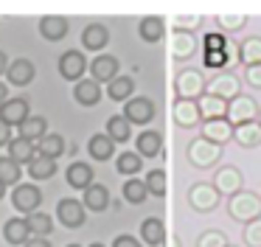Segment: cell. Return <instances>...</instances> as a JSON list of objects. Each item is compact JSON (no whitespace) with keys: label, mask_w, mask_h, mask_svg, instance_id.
Segmentation results:
<instances>
[{"label":"cell","mask_w":261,"mask_h":247,"mask_svg":"<svg viewBox=\"0 0 261 247\" xmlns=\"http://www.w3.org/2000/svg\"><path fill=\"white\" fill-rule=\"evenodd\" d=\"M222 146L219 143H211V140H205L202 135L199 138H194L191 143L186 146V160L191 163L194 168H214L216 163L222 160Z\"/></svg>","instance_id":"obj_3"},{"label":"cell","mask_w":261,"mask_h":247,"mask_svg":"<svg viewBox=\"0 0 261 247\" xmlns=\"http://www.w3.org/2000/svg\"><path fill=\"white\" fill-rule=\"evenodd\" d=\"M17 129H20V138L31 140V143H40V140L48 135V121L42 115H31L29 121H25L23 127H17Z\"/></svg>","instance_id":"obj_33"},{"label":"cell","mask_w":261,"mask_h":247,"mask_svg":"<svg viewBox=\"0 0 261 247\" xmlns=\"http://www.w3.org/2000/svg\"><path fill=\"white\" fill-rule=\"evenodd\" d=\"M3 239H6V244H12V247H23L25 241L31 239V230H29L25 216H23V219L12 216L6 225H3Z\"/></svg>","instance_id":"obj_23"},{"label":"cell","mask_w":261,"mask_h":247,"mask_svg":"<svg viewBox=\"0 0 261 247\" xmlns=\"http://www.w3.org/2000/svg\"><path fill=\"white\" fill-rule=\"evenodd\" d=\"M199 51V42L194 34H186V31H174L171 34V42H169V54L174 62H188L194 59Z\"/></svg>","instance_id":"obj_12"},{"label":"cell","mask_w":261,"mask_h":247,"mask_svg":"<svg viewBox=\"0 0 261 247\" xmlns=\"http://www.w3.org/2000/svg\"><path fill=\"white\" fill-rule=\"evenodd\" d=\"M82 202H85V208H87V211H104V208L110 205V191H107V185L93 183L90 188L85 191Z\"/></svg>","instance_id":"obj_31"},{"label":"cell","mask_w":261,"mask_h":247,"mask_svg":"<svg viewBox=\"0 0 261 247\" xmlns=\"http://www.w3.org/2000/svg\"><path fill=\"white\" fill-rule=\"evenodd\" d=\"M68 20L65 17H59V14H45L40 20V34H42V39H48V42H59V39H65L68 37Z\"/></svg>","instance_id":"obj_22"},{"label":"cell","mask_w":261,"mask_h":247,"mask_svg":"<svg viewBox=\"0 0 261 247\" xmlns=\"http://www.w3.org/2000/svg\"><path fill=\"white\" fill-rule=\"evenodd\" d=\"M65 149H68V143H65V138L59 132H48L45 138L37 143V155H45V157H51V160L62 157Z\"/></svg>","instance_id":"obj_32"},{"label":"cell","mask_w":261,"mask_h":247,"mask_svg":"<svg viewBox=\"0 0 261 247\" xmlns=\"http://www.w3.org/2000/svg\"><path fill=\"white\" fill-rule=\"evenodd\" d=\"M202 22H205L202 14H174V17H171L174 31H186V34H194Z\"/></svg>","instance_id":"obj_42"},{"label":"cell","mask_w":261,"mask_h":247,"mask_svg":"<svg viewBox=\"0 0 261 247\" xmlns=\"http://www.w3.org/2000/svg\"><path fill=\"white\" fill-rule=\"evenodd\" d=\"M186 200H188V205H191L197 213H211V211L219 208L222 194L216 191L214 183H194L191 188H188Z\"/></svg>","instance_id":"obj_4"},{"label":"cell","mask_w":261,"mask_h":247,"mask_svg":"<svg viewBox=\"0 0 261 247\" xmlns=\"http://www.w3.org/2000/svg\"><path fill=\"white\" fill-rule=\"evenodd\" d=\"M208 95H216L230 104L233 98L242 95V79L236 73H216L214 79H208Z\"/></svg>","instance_id":"obj_7"},{"label":"cell","mask_w":261,"mask_h":247,"mask_svg":"<svg viewBox=\"0 0 261 247\" xmlns=\"http://www.w3.org/2000/svg\"><path fill=\"white\" fill-rule=\"evenodd\" d=\"M73 98L82 107H96L101 101V84L96 79H82V82L73 84Z\"/></svg>","instance_id":"obj_21"},{"label":"cell","mask_w":261,"mask_h":247,"mask_svg":"<svg viewBox=\"0 0 261 247\" xmlns=\"http://www.w3.org/2000/svg\"><path fill=\"white\" fill-rule=\"evenodd\" d=\"M132 93H135V79H129V76H118V79H113V82L107 84V98L110 101L126 104V101L132 98Z\"/></svg>","instance_id":"obj_28"},{"label":"cell","mask_w":261,"mask_h":247,"mask_svg":"<svg viewBox=\"0 0 261 247\" xmlns=\"http://www.w3.org/2000/svg\"><path fill=\"white\" fill-rule=\"evenodd\" d=\"M110 42V28L104 26V22H90V26L82 31V45H85V51H104Z\"/></svg>","instance_id":"obj_20"},{"label":"cell","mask_w":261,"mask_h":247,"mask_svg":"<svg viewBox=\"0 0 261 247\" xmlns=\"http://www.w3.org/2000/svg\"><path fill=\"white\" fill-rule=\"evenodd\" d=\"M174 124L180 129H194V127H202V112H199V101H174Z\"/></svg>","instance_id":"obj_14"},{"label":"cell","mask_w":261,"mask_h":247,"mask_svg":"<svg viewBox=\"0 0 261 247\" xmlns=\"http://www.w3.org/2000/svg\"><path fill=\"white\" fill-rule=\"evenodd\" d=\"M23 247H51V241H48L45 236H31V239L25 241Z\"/></svg>","instance_id":"obj_50"},{"label":"cell","mask_w":261,"mask_h":247,"mask_svg":"<svg viewBox=\"0 0 261 247\" xmlns=\"http://www.w3.org/2000/svg\"><path fill=\"white\" fill-rule=\"evenodd\" d=\"M135 152L141 157H160L163 155V135L158 129H143L135 138Z\"/></svg>","instance_id":"obj_19"},{"label":"cell","mask_w":261,"mask_h":247,"mask_svg":"<svg viewBox=\"0 0 261 247\" xmlns=\"http://www.w3.org/2000/svg\"><path fill=\"white\" fill-rule=\"evenodd\" d=\"M118 70H121V62L110 54L96 56V59L90 62V79H96L98 84H104V82L110 84L113 79H118Z\"/></svg>","instance_id":"obj_16"},{"label":"cell","mask_w":261,"mask_h":247,"mask_svg":"<svg viewBox=\"0 0 261 247\" xmlns=\"http://www.w3.org/2000/svg\"><path fill=\"white\" fill-rule=\"evenodd\" d=\"M141 168H143V157L138 155V152H121V155L115 157V171L124 174L126 180L135 177Z\"/></svg>","instance_id":"obj_34"},{"label":"cell","mask_w":261,"mask_h":247,"mask_svg":"<svg viewBox=\"0 0 261 247\" xmlns=\"http://www.w3.org/2000/svg\"><path fill=\"white\" fill-rule=\"evenodd\" d=\"M85 70H87V59L82 51H65L59 56V76L68 79V82H82L85 79Z\"/></svg>","instance_id":"obj_11"},{"label":"cell","mask_w":261,"mask_h":247,"mask_svg":"<svg viewBox=\"0 0 261 247\" xmlns=\"http://www.w3.org/2000/svg\"><path fill=\"white\" fill-rule=\"evenodd\" d=\"M90 247H104V244H101V241H93V244H90Z\"/></svg>","instance_id":"obj_56"},{"label":"cell","mask_w":261,"mask_h":247,"mask_svg":"<svg viewBox=\"0 0 261 247\" xmlns=\"http://www.w3.org/2000/svg\"><path fill=\"white\" fill-rule=\"evenodd\" d=\"M3 196H6V185L0 183V200H3Z\"/></svg>","instance_id":"obj_55"},{"label":"cell","mask_w":261,"mask_h":247,"mask_svg":"<svg viewBox=\"0 0 261 247\" xmlns=\"http://www.w3.org/2000/svg\"><path fill=\"white\" fill-rule=\"evenodd\" d=\"M34 76H37V67H34V62L25 59V56H17V59L9 65V70H6L9 84H14V87H25V84H31Z\"/></svg>","instance_id":"obj_17"},{"label":"cell","mask_w":261,"mask_h":247,"mask_svg":"<svg viewBox=\"0 0 261 247\" xmlns=\"http://www.w3.org/2000/svg\"><path fill=\"white\" fill-rule=\"evenodd\" d=\"M121 194H124V200L129 202V205H141V202H146L149 188H146V183H143V180L129 177V180L124 183V188H121Z\"/></svg>","instance_id":"obj_36"},{"label":"cell","mask_w":261,"mask_h":247,"mask_svg":"<svg viewBox=\"0 0 261 247\" xmlns=\"http://www.w3.org/2000/svg\"><path fill=\"white\" fill-rule=\"evenodd\" d=\"M25 222H29V230L31 236H48L54 230V219L42 211H34V213H25Z\"/></svg>","instance_id":"obj_41"},{"label":"cell","mask_w":261,"mask_h":247,"mask_svg":"<svg viewBox=\"0 0 261 247\" xmlns=\"http://www.w3.org/2000/svg\"><path fill=\"white\" fill-rule=\"evenodd\" d=\"M9 149V157H12L14 163H20V166H23V163H31L37 157V143H31V140H25V138H12V143L6 146Z\"/></svg>","instance_id":"obj_27"},{"label":"cell","mask_w":261,"mask_h":247,"mask_svg":"<svg viewBox=\"0 0 261 247\" xmlns=\"http://www.w3.org/2000/svg\"><path fill=\"white\" fill-rule=\"evenodd\" d=\"M87 152H90L93 160H110L115 155V140L107 132H98L87 140Z\"/></svg>","instance_id":"obj_25"},{"label":"cell","mask_w":261,"mask_h":247,"mask_svg":"<svg viewBox=\"0 0 261 247\" xmlns=\"http://www.w3.org/2000/svg\"><path fill=\"white\" fill-rule=\"evenodd\" d=\"M233 140H236L239 146H244V149H255V146H261V124L258 121H250V124L236 127Z\"/></svg>","instance_id":"obj_30"},{"label":"cell","mask_w":261,"mask_h":247,"mask_svg":"<svg viewBox=\"0 0 261 247\" xmlns=\"http://www.w3.org/2000/svg\"><path fill=\"white\" fill-rule=\"evenodd\" d=\"M143 183H146V188L152 196H166V171L163 168H152Z\"/></svg>","instance_id":"obj_43"},{"label":"cell","mask_w":261,"mask_h":247,"mask_svg":"<svg viewBox=\"0 0 261 247\" xmlns=\"http://www.w3.org/2000/svg\"><path fill=\"white\" fill-rule=\"evenodd\" d=\"M244 82H247L250 87L261 90V65H250V67H244Z\"/></svg>","instance_id":"obj_47"},{"label":"cell","mask_w":261,"mask_h":247,"mask_svg":"<svg viewBox=\"0 0 261 247\" xmlns=\"http://www.w3.org/2000/svg\"><path fill=\"white\" fill-rule=\"evenodd\" d=\"M208 93V79L197 67H182L174 79V95L180 101H199Z\"/></svg>","instance_id":"obj_2"},{"label":"cell","mask_w":261,"mask_h":247,"mask_svg":"<svg viewBox=\"0 0 261 247\" xmlns=\"http://www.w3.org/2000/svg\"><path fill=\"white\" fill-rule=\"evenodd\" d=\"M20 177H23L20 163H14L9 155L0 157V183L3 185H20Z\"/></svg>","instance_id":"obj_40"},{"label":"cell","mask_w":261,"mask_h":247,"mask_svg":"<svg viewBox=\"0 0 261 247\" xmlns=\"http://www.w3.org/2000/svg\"><path fill=\"white\" fill-rule=\"evenodd\" d=\"M222 45H225V39L222 37H208V51H222Z\"/></svg>","instance_id":"obj_51"},{"label":"cell","mask_w":261,"mask_h":247,"mask_svg":"<svg viewBox=\"0 0 261 247\" xmlns=\"http://www.w3.org/2000/svg\"><path fill=\"white\" fill-rule=\"evenodd\" d=\"M239 59L244 62V67L261 65V37H244L239 45Z\"/></svg>","instance_id":"obj_35"},{"label":"cell","mask_w":261,"mask_h":247,"mask_svg":"<svg viewBox=\"0 0 261 247\" xmlns=\"http://www.w3.org/2000/svg\"><path fill=\"white\" fill-rule=\"evenodd\" d=\"M258 124H261V112H258Z\"/></svg>","instance_id":"obj_58"},{"label":"cell","mask_w":261,"mask_h":247,"mask_svg":"<svg viewBox=\"0 0 261 247\" xmlns=\"http://www.w3.org/2000/svg\"><path fill=\"white\" fill-rule=\"evenodd\" d=\"M107 135L115 140V143H126L132 138V124L126 121L124 115H113L107 121Z\"/></svg>","instance_id":"obj_38"},{"label":"cell","mask_w":261,"mask_h":247,"mask_svg":"<svg viewBox=\"0 0 261 247\" xmlns=\"http://www.w3.org/2000/svg\"><path fill=\"white\" fill-rule=\"evenodd\" d=\"M65 180H68L70 188L76 191H87L93 183H96V168L85 160H73L68 168H65Z\"/></svg>","instance_id":"obj_13"},{"label":"cell","mask_w":261,"mask_h":247,"mask_svg":"<svg viewBox=\"0 0 261 247\" xmlns=\"http://www.w3.org/2000/svg\"><path fill=\"white\" fill-rule=\"evenodd\" d=\"M68 247H82V244H68Z\"/></svg>","instance_id":"obj_57"},{"label":"cell","mask_w":261,"mask_h":247,"mask_svg":"<svg viewBox=\"0 0 261 247\" xmlns=\"http://www.w3.org/2000/svg\"><path fill=\"white\" fill-rule=\"evenodd\" d=\"M205 65L219 70V67L227 65V54H225V51H205Z\"/></svg>","instance_id":"obj_46"},{"label":"cell","mask_w":261,"mask_h":247,"mask_svg":"<svg viewBox=\"0 0 261 247\" xmlns=\"http://www.w3.org/2000/svg\"><path fill=\"white\" fill-rule=\"evenodd\" d=\"M227 247H239V244H227Z\"/></svg>","instance_id":"obj_59"},{"label":"cell","mask_w":261,"mask_h":247,"mask_svg":"<svg viewBox=\"0 0 261 247\" xmlns=\"http://www.w3.org/2000/svg\"><path fill=\"white\" fill-rule=\"evenodd\" d=\"M113 247H143V244L135 239V236L121 233V236H115V239H113Z\"/></svg>","instance_id":"obj_48"},{"label":"cell","mask_w":261,"mask_h":247,"mask_svg":"<svg viewBox=\"0 0 261 247\" xmlns=\"http://www.w3.org/2000/svg\"><path fill=\"white\" fill-rule=\"evenodd\" d=\"M29 174H31V180H51L57 174V160H51L45 155H37L29 163Z\"/></svg>","instance_id":"obj_37"},{"label":"cell","mask_w":261,"mask_h":247,"mask_svg":"<svg viewBox=\"0 0 261 247\" xmlns=\"http://www.w3.org/2000/svg\"><path fill=\"white\" fill-rule=\"evenodd\" d=\"M171 247H182V241H180V236H174V233H171Z\"/></svg>","instance_id":"obj_54"},{"label":"cell","mask_w":261,"mask_h":247,"mask_svg":"<svg viewBox=\"0 0 261 247\" xmlns=\"http://www.w3.org/2000/svg\"><path fill=\"white\" fill-rule=\"evenodd\" d=\"M227 213L239 225H250L255 219H261V194H255V191H239V194H233L227 200Z\"/></svg>","instance_id":"obj_1"},{"label":"cell","mask_w":261,"mask_h":247,"mask_svg":"<svg viewBox=\"0 0 261 247\" xmlns=\"http://www.w3.org/2000/svg\"><path fill=\"white\" fill-rule=\"evenodd\" d=\"M199 135H202L205 140H211V143L225 146L227 140H233V135H236V127H233L227 118H216V121H202V127H199Z\"/></svg>","instance_id":"obj_15"},{"label":"cell","mask_w":261,"mask_h":247,"mask_svg":"<svg viewBox=\"0 0 261 247\" xmlns=\"http://www.w3.org/2000/svg\"><path fill=\"white\" fill-rule=\"evenodd\" d=\"M214 185H216L219 194H227V196L244 191L242 168H239V166H219V168H216V174H214Z\"/></svg>","instance_id":"obj_9"},{"label":"cell","mask_w":261,"mask_h":247,"mask_svg":"<svg viewBox=\"0 0 261 247\" xmlns=\"http://www.w3.org/2000/svg\"><path fill=\"white\" fill-rule=\"evenodd\" d=\"M227 101L216 98V95H208L205 93L199 98V112H202V121H216V118H227Z\"/></svg>","instance_id":"obj_29"},{"label":"cell","mask_w":261,"mask_h":247,"mask_svg":"<svg viewBox=\"0 0 261 247\" xmlns=\"http://www.w3.org/2000/svg\"><path fill=\"white\" fill-rule=\"evenodd\" d=\"M154 101L146 98V95H135V98H129L124 104V112L121 115L126 118L129 124H135V127H146V124L154 121Z\"/></svg>","instance_id":"obj_8"},{"label":"cell","mask_w":261,"mask_h":247,"mask_svg":"<svg viewBox=\"0 0 261 247\" xmlns=\"http://www.w3.org/2000/svg\"><path fill=\"white\" fill-rule=\"evenodd\" d=\"M9 65H12V62H9V56L3 54V51H0V76H6V70H9Z\"/></svg>","instance_id":"obj_52"},{"label":"cell","mask_w":261,"mask_h":247,"mask_svg":"<svg viewBox=\"0 0 261 247\" xmlns=\"http://www.w3.org/2000/svg\"><path fill=\"white\" fill-rule=\"evenodd\" d=\"M166 225H163V219L160 216H149V219H143L141 222V239H143V244H149V247H160L166 241Z\"/></svg>","instance_id":"obj_24"},{"label":"cell","mask_w":261,"mask_h":247,"mask_svg":"<svg viewBox=\"0 0 261 247\" xmlns=\"http://www.w3.org/2000/svg\"><path fill=\"white\" fill-rule=\"evenodd\" d=\"M216 26L225 34H236L247 26V14H244V11H222V14L216 17Z\"/></svg>","instance_id":"obj_39"},{"label":"cell","mask_w":261,"mask_h":247,"mask_svg":"<svg viewBox=\"0 0 261 247\" xmlns=\"http://www.w3.org/2000/svg\"><path fill=\"white\" fill-rule=\"evenodd\" d=\"M138 34H141L143 42H160L163 34H166V20H163V17H158V14L143 17L141 26H138Z\"/></svg>","instance_id":"obj_26"},{"label":"cell","mask_w":261,"mask_h":247,"mask_svg":"<svg viewBox=\"0 0 261 247\" xmlns=\"http://www.w3.org/2000/svg\"><path fill=\"white\" fill-rule=\"evenodd\" d=\"M258 101L253 98V95H239V98L230 101V107H227V121L233 124V127H242V124H250V121H258Z\"/></svg>","instance_id":"obj_6"},{"label":"cell","mask_w":261,"mask_h":247,"mask_svg":"<svg viewBox=\"0 0 261 247\" xmlns=\"http://www.w3.org/2000/svg\"><path fill=\"white\" fill-rule=\"evenodd\" d=\"M12 205L17 208V211H23V213L40 211V205H42V191L37 188V185H31V183L14 185V191H12Z\"/></svg>","instance_id":"obj_10"},{"label":"cell","mask_w":261,"mask_h":247,"mask_svg":"<svg viewBox=\"0 0 261 247\" xmlns=\"http://www.w3.org/2000/svg\"><path fill=\"white\" fill-rule=\"evenodd\" d=\"M31 118L29 112V101L25 98H9L6 104L0 107V121L9 124V127H23Z\"/></svg>","instance_id":"obj_18"},{"label":"cell","mask_w":261,"mask_h":247,"mask_svg":"<svg viewBox=\"0 0 261 247\" xmlns=\"http://www.w3.org/2000/svg\"><path fill=\"white\" fill-rule=\"evenodd\" d=\"M57 216H59V225L76 230L87 222V208H85V202L76 200V196H62V200L57 202Z\"/></svg>","instance_id":"obj_5"},{"label":"cell","mask_w":261,"mask_h":247,"mask_svg":"<svg viewBox=\"0 0 261 247\" xmlns=\"http://www.w3.org/2000/svg\"><path fill=\"white\" fill-rule=\"evenodd\" d=\"M242 239H244V247H261V219H255V222L244 225Z\"/></svg>","instance_id":"obj_45"},{"label":"cell","mask_w":261,"mask_h":247,"mask_svg":"<svg viewBox=\"0 0 261 247\" xmlns=\"http://www.w3.org/2000/svg\"><path fill=\"white\" fill-rule=\"evenodd\" d=\"M9 143H12V127L0 121V149H6Z\"/></svg>","instance_id":"obj_49"},{"label":"cell","mask_w":261,"mask_h":247,"mask_svg":"<svg viewBox=\"0 0 261 247\" xmlns=\"http://www.w3.org/2000/svg\"><path fill=\"white\" fill-rule=\"evenodd\" d=\"M227 244H230V241H227V236L222 233V230H205L197 239V247H227Z\"/></svg>","instance_id":"obj_44"},{"label":"cell","mask_w":261,"mask_h":247,"mask_svg":"<svg viewBox=\"0 0 261 247\" xmlns=\"http://www.w3.org/2000/svg\"><path fill=\"white\" fill-rule=\"evenodd\" d=\"M9 101V87H6V82H0V107Z\"/></svg>","instance_id":"obj_53"}]
</instances>
